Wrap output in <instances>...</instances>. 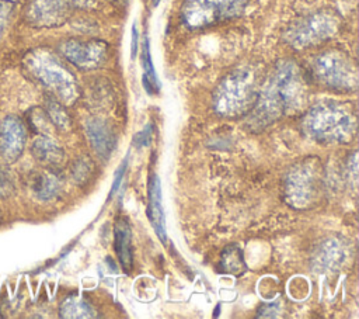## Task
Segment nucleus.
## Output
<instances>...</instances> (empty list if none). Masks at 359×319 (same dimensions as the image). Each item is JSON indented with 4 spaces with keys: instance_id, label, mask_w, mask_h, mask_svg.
<instances>
[{
    "instance_id": "obj_2",
    "label": "nucleus",
    "mask_w": 359,
    "mask_h": 319,
    "mask_svg": "<svg viewBox=\"0 0 359 319\" xmlns=\"http://www.w3.org/2000/svg\"><path fill=\"white\" fill-rule=\"evenodd\" d=\"M356 110L351 103L324 100L303 117V129L320 143H345L356 134Z\"/></svg>"
},
{
    "instance_id": "obj_5",
    "label": "nucleus",
    "mask_w": 359,
    "mask_h": 319,
    "mask_svg": "<svg viewBox=\"0 0 359 319\" xmlns=\"http://www.w3.org/2000/svg\"><path fill=\"white\" fill-rule=\"evenodd\" d=\"M324 169L320 159L309 156L293 164L285 177L283 197L294 209L311 208L321 197Z\"/></svg>"
},
{
    "instance_id": "obj_22",
    "label": "nucleus",
    "mask_w": 359,
    "mask_h": 319,
    "mask_svg": "<svg viewBox=\"0 0 359 319\" xmlns=\"http://www.w3.org/2000/svg\"><path fill=\"white\" fill-rule=\"evenodd\" d=\"M14 193V181L11 173L0 167V198H7Z\"/></svg>"
},
{
    "instance_id": "obj_20",
    "label": "nucleus",
    "mask_w": 359,
    "mask_h": 319,
    "mask_svg": "<svg viewBox=\"0 0 359 319\" xmlns=\"http://www.w3.org/2000/svg\"><path fill=\"white\" fill-rule=\"evenodd\" d=\"M45 112L49 121L59 129H67L70 126V117L65 105L55 97H48L45 101Z\"/></svg>"
},
{
    "instance_id": "obj_11",
    "label": "nucleus",
    "mask_w": 359,
    "mask_h": 319,
    "mask_svg": "<svg viewBox=\"0 0 359 319\" xmlns=\"http://www.w3.org/2000/svg\"><path fill=\"white\" fill-rule=\"evenodd\" d=\"M27 143V128L17 115H7L0 121V157L4 163L20 159Z\"/></svg>"
},
{
    "instance_id": "obj_14",
    "label": "nucleus",
    "mask_w": 359,
    "mask_h": 319,
    "mask_svg": "<svg viewBox=\"0 0 359 319\" xmlns=\"http://www.w3.org/2000/svg\"><path fill=\"white\" fill-rule=\"evenodd\" d=\"M86 132L95 152L104 159L109 157L115 148V135L112 128L100 118H91L86 124Z\"/></svg>"
},
{
    "instance_id": "obj_27",
    "label": "nucleus",
    "mask_w": 359,
    "mask_h": 319,
    "mask_svg": "<svg viewBox=\"0 0 359 319\" xmlns=\"http://www.w3.org/2000/svg\"><path fill=\"white\" fill-rule=\"evenodd\" d=\"M130 52H132V58H135L136 52H137V30H136V25L132 27V48H130Z\"/></svg>"
},
{
    "instance_id": "obj_26",
    "label": "nucleus",
    "mask_w": 359,
    "mask_h": 319,
    "mask_svg": "<svg viewBox=\"0 0 359 319\" xmlns=\"http://www.w3.org/2000/svg\"><path fill=\"white\" fill-rule=\"evenodd\" d=\"M125 169H126V160L121 164V167H119V169L116 170V173H115V178H114V183H112L111 194H114V193L118 190V187H119V184H121V180H122V177H123Z\"/></svg>"
},
{
    "instance_id": "obj_4",
    "label": "nucleus",
    "mask_w": 359,
    "mask_h": 319,
    "mask_svg": "<svg viewBox=\"0 0 359 319\" xmlns=\"http://www.w3.org/2000/svg\"><path fill=\"white\" fill-rule=\"evenodd\" d=\"M259 93L258 74L252 67H237L226 74L213 93L215 111L226 118L248 112Z\"/></svg>"
},
{
    "instance_id": "obj_25",
    "label": "nucleus",
    "mask_w": 359,
    "mask_h": 319,
    "mask_svg": "<svg viewBox=\"0 0 359 319\" xmlns=\"http://www.w3.org/2000/svg\"><path fill=\"white\" fill-rule=\"evenodd\" d=\"M278 315V306L275 304L271 305H261V308L258 309L257 316L259 318H273Z\"/></svg>"
},
{
    "instance_id": "obj_6",
    "label": "nucleus",
    "mask_w": 359,
    "mask_h": 319,
    "mask_svg": "<svg viewBox=\"0 0 359 319\" xmlns=\"http://www.w3.org/2000/svg\"><path fill=\"white\" fill-rule=\"evenodd\" d=\"M311 74L321 86L335 91H353L358 87V69L344 51L327 49L311 62Z\"/></svg>"
},
{
    "instance_id": "obj_13",
    "label": "nucleus",
    "mask_w": 359,
    "mask_h": 319,
    "mask_svg": "<svg viewBox=\"0 0 359 319\" xmlns=\"http://www.w3.org/2000/svg\"><path fill=\"white\" fill-rule=\"evenodd\" d=\"M313 268L318 271L335 270L345 260V246L339 239L324 240L313 253Z\"/></svg>"
},
{
    "instance_id": "obj_23",
    "label": "nucleus",
    "mask_w": 359,
    "mask_h": 319,
    "mask_svg": "<svg viewBox=\"0 0 359 319\" xmlns=\"http://www.w3.org/2000/svg\"><path fill=\"white\" fill-rule=\"evenodd\" d=\"M11 11H13V1L11 0H0V39L7 28Z\"/></svg>"
},
{
    "instance_id": "obj_17",
    "label": "nucleus",
    "mask_w": 359,
    "mask_h": 319,
    "mask_svg": "<svg viewBox=\"0 0 359 319\" xmlns=\"http://www.w3.org/2000/svg\"><path fill=\"white\" fill-rule=\"evenodd\" d=\"M114 237H115V252L118 254V259L121 261V266L125 271H129L132 268V235L129 223L125 219H119L115 223L114 228Z\"/></svg>"
},
{
    "instance_id": "obj_10",
    "label": "nucleus",
    "mask_w": 359,
    "mask_h": 319,
    "mask_svg": "<svg viewBox=\"0 0 359 319\" xmlns=\"http://www.w3.org/2000/svg\"><path fill=\"white\" fill-rule=\"evenodd\" d=\"M72 11V0H29L25 7V21L36 28H50L63 24Z\"/></svg>"
},
{
    "instance_id": "obj_7",
    "label": "nucleus",
    "mask_w": 359,
    "mask_h": 319,
    "mask_svg": "<svg viewBox=\"0 0 359 319\" xmlns=\"http://www.w3.org/2000/svg\"><path fill=\"white\" fill-rule=\"evenodd\" d=\"M339 28V18L332 11H317L293 22L285 32L286 41L299 49L318 45L332 38Z\"/></svg>"
},
{
    "instance_id": "obj_1",
    "label": "nucleus",
    "mask_w": 359,
    "mask_h": 319,
    "mask_svg": "<svg viewBox=\"0 0 359 319\" xmlns=\"http://www.w3.org/2000/svg\"><path fill=\"white\" fill-rule=\"evenodd\" d=\"M307 79L302 67L290 59L279 60L251 108L250 126L262 129L283 115L302 111L307 100Z\"/></svg>"
},
{
    "instance_id": "obj_8",
    "label": "nucleus",
    "mask_w": 359,
    "mask_h": 319,
    "mask_svg": "<svg viewBox=\"0 0 359 319\" xmlns=\"http://www.w3.org/2000/svg\"><path fill=\"white\" fill-rule=\"evenodd\" d=\"M247 3L248 0H185L181 17L189 28H202L240 15Z\"/></svg>"
},
{
    "instance_id": "obj_24",
    "label": "nucleus",
    "mask_w": 359,
    "mask_h": 319,
    "mask_svg": "<svg viewBox=\"0 0 359 319\" xmlns=\"http://www.w3.org/2000/svg\"><path fill=\"white\" fill-rule=\"evenodd\" d=\"M72 171H73V177H74L77 181H81V180H86V178L88 177L90 167H88L87 163H83L81 160H79V162L73 166Z\"/></svg>"
},
{
    "instance_id": "obj_12",
    "label": "nucleus",
    "mask_w": 359,
    "mask_h": 319,
    "mask_svg": "<svg viewBox=\"0 0 359 319\" xmlns=\"http://www.w3.org/2000/svg\"><path fill=\"white\" fill-rule=\"evenodd\" d=\"M29 188L34 195L42 201L53 200L62 190V180L56 169L45 167L29 174Z\"/></svg>"
},
{
    "instance_id": "obj_9",
    "label": "nucleus",
    "mask_w": 359,
    "mask_h": 319,
    "mask_svg": "<svg viewBox=\"0 0 359 319\" xmlns=\"http://www.w3.org/2000/svg\"><path fill=\"white\" fill-rule=\"evenodd\" d=\"M59 51L63 58L83 70H91L100 67L108 55V45L97 39H76L70 38L59 45Z\"/></svg>"
},
{
    "instance_id": "obj_16",
    "label": "nucleus",
    "mask_w": 359,
    "mask_h": 319,
    "mask_svg": "<svg viewBox=\"0 0 359 319\" xmlns=\"http://www.w3.org/2000/svg\"><path fill=\"white\" fill-rule=\"evenodd\" d=\"M147 218L154 228L157 236L164 242L165 240V219L161 201V188L160 180L157 176H151L149 180V205H147Z\"/></svg>"
},
{
    "instance_id": "obj_3",
    "label": "nucleus",
    "mask_w": 359,
    "mask_h": 319,
    "mask_svg": "<svg viewBox=\"0 0 359 319\" xmlns=\"http://www.w3.org/2000/svg\"><path fill=\"white\" fill-rule=\"evenodd\" d=\"M22 67L28 76L46 87L62 104L70 105L79 98L80 89L74 74L52 51L46 48L29 51L24 56Z\"/></svg>"
},
{
    "instance_id": "obj_15",
    "label": "nucleus",
    "mask_w": 359,
    "mask_h": 319,
    "mask_svg": "<svg viewBox=\"0 0 359 319\" xmlns=\"http://www.w3.org/2000/svg\"><path fill=\"white\" fill-rule=\"evenodd\" d=\"M32 156L43 166L49 169H57L65 160V150L62 146L46 135L38 136L31 146Z\"/></svg>"
},
{
    "instance_id": "obj_18",
    "label": "nucleus",
    "mask_w": 359,
    "mask_h": 319,
    "mask_svg": "<svg viewBox=\"0 0 359 319\" xmlns=\"http://www.w3.org/2000/svg\"><path fill=\"white\" fill-rule=\"evenodd\" d=\"M59 315L62 318H97V311L94 309V306L79 297H67L60 308H59Z\"/></svg>"
},
{
    "instance_id": "obj_19",
    "label": "nucleus",
    "mask_w": 359,
    "mask_h": 319,
    "mask_svg": "<svg viewBox=\"0 0 359 319\" xmlns=\"http://www.w3.org/2000/svg\"><path fill=\"white\" fill-rule=\"evenodd\" d=\"M245 263L241 250L236 245L227 246L220 256L219 261V270L226 274L233 275H241L245 271Z\"/></svg>"
},
{
    "instance_id": "obj_21",
    "label": "nucleus",
    "mask_w": 359,
    "mask_h": 319,
    "mask_svg": "<svg viewBox=\"0 0 359 319\" xmlns=\"http://www.w3.org/2000/svg\"><path fill=\"white\" fill-rule=\"evenodd\" d=\"M142 62H143V86L151 94V93L158 90V82H157L154 66H153V62H151L150 45H149V38L147 37H144V41H143Z\"/></svg>"
}]
</instances>
